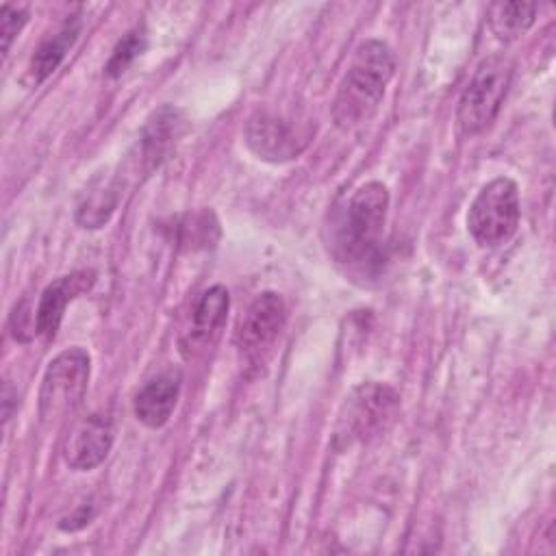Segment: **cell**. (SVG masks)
<instances>
[{
	"instance_id": "cell-6",
	"label": "cell",
	"mask_w": 556,
	"mask_h": 556,
	"mask_svg": "<svg viewBox=\"0 0 556 556\" xmlns=\"http://www.w3.org/2000/svg\"><path fill=\"white\" fill-rule=\"evenodd\" d=\"M91 358L83 348L59 352L46 367L39 387V419L46 426L74 413L89 384Z\"/></svg>"
},
{
	"instance_id": "cell-12",
	"label": "cell",
	"mask_w": 556,
	"mask_h": 556,
	"mask_svg": "<svg viewBox=\"0 0 556 556\" xmlns=\"http://www.w3.org/2000/svg\"><path fill=\"white\" fill-rule=\"evenodd\" d=\"M228 308H230V295L226 287L222 285L208 287L193 306L191 328L182 341V352L195 354L213 345L226 326Z\"/></svg>"
},
{
	"instance_id": "cell-10",
	"label": "cell",
	"mask_w": 556,
	"mask_h": 556,
	"mask_svg": "<svg viewBox=\"0 0 556 556\" xmlns=\"http://www.w3.org/2000/svg\"><path fill=\"white\" fill-rule=\"evenodd\" d=\"M187 132V119L182 115L180 109L172 106V104H163L161 109H156L148 119L146 126L139 135V165L141 169L150 172L154 167H159L169 152L178 146V141L182 139V135Z\"/></svg>"
},
{
	"instance_id": "cell-13",
	"label": "cell",
	"mask_w": 556,
	"mask_h": 556,
	"mask_svg": "<svg viewBox=\"0 0 556 556\" xmlns=\"http://www.w3.org/2000/svg\"><path fill=\"white\" fill-rule=\"evenodd\" d=\"M180 395V374L163 371L148 380L135 395V417L148 428H161L169 421Z\"/></svg>"
},
{
	"instance_id": "cell-16",
	"label": "cell",
	"mask_w": 556,
	"mask_h": 556,
	"mask_svg": "<svg viewBox=\"0 0 556 556\" xmlns=\"http://www.w3.org/2000/svg\"><path fill=\"white\" fill-rule=\"evenodd\" d=\"M146 43H148V41H146V33H143V30H139V28L128 30V33L117 41V46L113 48V52H111V56H109V61H106V65H104L106 76H111V78L122 76V74L135 63V59H139V56L143 54Z\"/></svg>"
},
{
	"instance_id": "cell-7",
	"label": "cell",
	"mask_w": 556,
	"mask_h": 556,
	"mask_svg": "<svg viewBox=\"0 0 556 556\" xmlns=\"http://www.w3.org/2000/svg\"><path fill=\"white\" fill-rule=\"evenodd\" d=\"M287 324V306L274 291L261 293L237 328V348L250 365H263Z\"/></svg>"
},
{
	"instance_id": "cell-14",
	"label": "cell",
	"mask_w": 556,
	"mask_h": 556,
	"mask_svg": "<svg viewBox=\"0 0 556 556\" xmlns=\"http://www.w3.org/2000/svg\"><path fill=\"white\" fill-rule=\"evenodd\" d=\"M78 33H80V22L76 17H72L37 46V50L28 63V74L35 85L43 83L61 65V61L65 59V54L70 52L74 41L78 39Z\"/></svg>"
},
{
	"instance_id": "cell-3",
	"label": "cell",
	"mask_w": 556,
	"mask_h": 556,
	"mask_svg": "<svg viewBox=\"0 0 556 556\" xmlns=\"http://www.w3.org/2000/svg\"><path fill=\"white\" fill-rule=\"evenodd\" d=\"M400 413V395L393 387L382 382H363L345 397L337 428L334 445L350 447L354 443H369L382 437Z\"/></svg>"
},
{
	"instance_id": "cell-17",
	"label": "cell",
	"mask_w": 556,
	"mask_h": 556,
	"mask_svg": "<svg viewBox=\"0 0 556 556\" xmlns=\"http://www.w3.org/2000/svg\"><path fill=\"white\" fill-rule=\"evenodd\" d=\"M28 22V13L20 7H11V4H2L0 9V41H2V54H9V48L13 43V39L20 35V30L24 28V24Z\"/></svg>"
},
{
	"instance_id": "cell-9",
	"label": "cell",
	"mask_w": 556,
	"mask_h": 556,
	"mask_svg": "<svg viewBox=\"0 0 556 556\" xmlns=\"http://www.w3.org/2000/svg\"><path fill=\"white\" fill-rule=\"evenodd\" d=\"M111 445L113 421L102 413H93L74 424L63 445V458L74 471H89L109 456Z\"/></svg>"
},
{
	"instance_id": "cell-5",
	"label": "cell",
	"mask_w": 556,
	"mask_h": 556,
	"mask_svg": "<svg viewBox=\"0 0 556 556\" xmlns=\"http://www.w3.org/2000/svg\"><path fill=\"white\" fill-rule=\"evenodd\" d=\"M521 217L517 182L497 176L482 185L467 211V230L480 248H500L513 239Z\"/></svg>"
},
{
	"instance_id": "cell-15",
	"label": "cell",
	"mask_w": 556,
	"mask_h": 556,
	"mask_svg": "<svg viewBox=\"0 0 556 556\" xmlns=\"http://www.w3.org/2000/svg\"><path fill=\"white\" fill-rule=\"evenodd\" d=\"M536 20L534 2H495L489 9V26L502 41L517 39Z\"/></svg>"
},
{
	"instance_id": "cell-11",
	"label": "cell",
	"mask_w": 556,
	"mask_h": 556,
	"mask_svg": "<svg viewBox=\"0 0 556 556\" xmlns=\"http://www.w3.org/2000/svg\"><path fill=\"white\" fill-rule=\"evenodd\" d=\"M93 280H96L93 271H74L50 282L41 291L35 308V332L48 341L54 339L63 321L65 306L80 293L89 291Z\"/></svg>"
},
{
	"instance_id": "cell-4",
	"label": "cell",
	"mask_w": 556,
	"mask_h": 556,
	"mask_svg": "<svg viewBox=\"0 0 556 556\" xmlns=\"http://www.w3.org/2000/svg\"><path fill=\"white\" fill-rule=\"evenodd\" d=\"M513 72L515 65L506 54H491L476 67L456 106V124L460 135H480L495 122L508 93Z\"/></svg>"
},
{
	"instance_id": "cell-1",
	"label": "cell",
	"mask_w": 556,
	"mask_h": 556,
	"mask_svg": "<svg viewBox=\"0 0 556 556\" xmlns=\"http://www.w3.org/2000/svg\"><path fill=\"white\" fill-rule=\"evenodd\" d=\"M387 213L389 189L378 180L361 185L330 226V252L337 263L358 276H371L382 265Z\"/></svg>"
},
{
	"instance_id": "cell-2",
	"label": "cell",
	"mask_w": 556,
	"mask_h": 556,
	"mask_svg": "<svg viewBox=\"0 0 556 556\" xmlns=\"http://www.w3.org/2000/svg\"><path fill=\"white\" fill-rule=\"evenodd\" d=\"M395 72V56L380 39H367L356 50L332 100V119L341 130L369 122Z\"/></svg>"
},
{
	"instance_id": "cell-8",
	"label": "cell",
	"mask_w": 556,
	"mask_h": 556,
	"mask_svg": "<svg viewBox=\"0 0 556 556\" xmlns=\"http://www.w3.org/2000/svg\"><path fill=\"white\" fill-rule=\"evenodd\" d=\"M245 143L258 159L269 163H287L304 148L298 130L269 111H256L250 115L245 124Z\"/></svg>"
}]
</instances>
